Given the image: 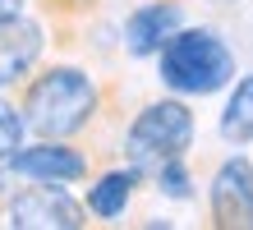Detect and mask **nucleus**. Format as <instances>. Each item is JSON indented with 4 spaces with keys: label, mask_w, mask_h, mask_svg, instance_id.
<instances>
[{
    "label": "nucleus",
    "mask_w": 253,
    "mask_h": 230,
    "mask_svg": "<svg viewBox=\"0 0 253 230\" xmlns=\"http://www.w3.org/2000/svg\"><path fill=\"white\" fill-rule=\"evenodd\" d=\"M5 217L14 230H83V226H92L87 217V203H79L65 184H55V180H23V184H14V193H9V207H5Z\"/></svg>",
    "instance_id": "4"
},
{
    "label": "nucleus",
    "mask_w": 253,
    "mask_h": 230,
    "mask_svg": "<svg viewBox=\"0 0 253 230\" xmlns=\"http://www.w3.org/2000/svg\"><path fill=\"white\" fill-rule=\"evenodd\" d=\"M9 171L19 180H55V184H79L92 180L101 166L92 161V152L74 138H33L19 147V157L9 161Z\"/></svg>",
    "instance_id": "5"
},
{
    "label": "nucleus",
    "mask_w": 253,
    "mask_h": 230,
    "mask_svg": "<svg viewBox=\"0 0 253 230\" xmlns=\"http://www.w3.org/2000/svg\"><path fill=\"white\" fill-rule=\"evenodd\" d=\"M193 134H198V120H193V106L170 92V97H157V101H143L133 120L125 125V143H120V157L129 166H138L152 184V175L161 171L166 161L175 157H189L193 147Z\"/></svg>",
    "instance_id": "3"
},
{
    "label": "nucleus",
    "mask_w": 253,
    "mask_h": 230,
    "mask_svg": "<svg viewBox=\"0 0 253 230\" xmlns=\"http://www.w3.org/2000/svg\"><path fill=\"white\" fill-rule=\"evenodd\" d=\"M207 226L216 230H253V161L230 152L207 184Z\"/></svg>",
    "instance_id": "6"
},
{
    "label": "nucleus",
    "mask_w": 253,
    "mask_h": 230,
    "mask_svg": "<svg viewBox=\"0 0 253 230\" xmlns=\"http://www.w3.org/2000/svg\"><path fill=\"white\" fill-rule=\"evenodd\" d=\"M28 143V125H23V111L9 92H0V166H9L19 157V147Z\"/></svg>",
    "instance_id": "12"
},
{
    "label": "nucleus",
    "mask_w": 253,
    "mask_h": 230,
    "mask_svg": "<svg viewBox=\"0 0 253 230\" xmlns=\"http://www.w3.org/2000/svg\"><path fill=\"white\" fill-rule=\"evenodd\" d=\"M19 14H23V0H0V23L19 19Z\"/></svg>",
    "instance_id": "15"
},
{
    "label": "nucleus",
    "mask_w": 253,
    "mask_h": 230,
    "mask_svg": "<svg viewBox=\"0 0 253 230\" xmlns=\"http://www.w3.org/2000/svg\"><path fill=\"white\" fill-rule=\"evenodd\" d=\"M46 19H19L0 23V92H14L33 79V69L42 65V55H46Z\"/></svg>",
    "instance_id": "7"
},
{
    "label": "nucleus",
    "mask_w": 253,
    "mask_h": 230,
    "mask_svg": "<svg viewBox=\"0 0 253 230\" xmlns=\"http://www.w3.org/2000/svg\"><path fill=\"white\" fill-rule=\"evenodd\" d=\"M120 88L101 83L97 74H87L83 65H37L33 79L23 88H14V101L23 111V125L33 138H74L83 143L101 120H111Z\"/></svg>",
    "instance_id": "1"
},
{
    "label": "nucleus",
    "mask_w": 253,
    "mask_h": 230,
    "mask_svg": "<svg viewBox=\"0 0 253 230\" xmlns=\"http://www.w3.org/2000/svg\"><path fill=\"white\" fill-rule=\"evenodd\" d=\"M143 184H147V175L138 171V166L120 161V166H106V171L92 175L83 203H87V212H92L97 221H115V217H125V207L133 203V193H138Z\"/></svg>",
    "instance_id": "9"
},
{
    "label": "nucleus",
    "mask_w": 253,
    "mask_h": 230,
    "mask_svg": "<svg viewBox=\"0 0 253 230\" xmlns=\"http://www.w3.org/2000/svg\"><path fill=\"white\" fill-rule=\"evenodd\" d=\"M207 5H240V0H207Z\"/></svg>",
    "instance_id": "16"
},
{
    "label": "nucleus",
    "mask_w": 253,
    "mask_h": 230,
    "mask_svg": "<svg viewBox=\"0 0 253 230\" xmlns=\"http://www.w3.org/2000/svg\"><path fill=\"white\" fill-rule=\"evenodd\" d=\"M152 184L166 198H180V203H189L193 198V175H189V157H175V161H166L161 171L152 175Z\"/></svg>",
    "instance_id": "13"
},
{
    "label": "nucleus",
    "mask_w": 253,
    "mask_h": 230,
    "mask_svg": "<svg viewBox=\"0 0 253 230\" xmlns=\"http://www.w3.org/2000/svg\"><path fill=\"white\" fill-rule=\"evenodd\" d=\"M14 180H19V175H14L9 166H0V212L9 207V193H14Z\"/></svg>",
    "instance_id": "14"
},
{
    "label": "nucleus",
    "mask_w": 253,
    "mask_h": 230,
    "mask_svg": "<svg viewBox=\"0 0 253 230\" xmlns=\"http://www.w3.org/2000/svg\"><path fill=\"white\" fill-rule=\"evenodd\" d=\"M221 138L230 147H249L253 143V74H240L230 83V97H226V111H221Z\"/></svg>",
    "instance_id": "11"
},
{
    "label": "nucleus",
    "mask_w": 253,
    "mask_h": 230,
    "mask_svg": "<svg viewBox=\"0 0 253 230\" xmlns=\"http://www.w3.org/2000/svg\"><path fill=\"white\" fill-rule=\"evenodd\" d=\"M101 5H106V0H37V14L46 19L55 46H74L79 33L101 14Z\"/></svg>",
    "instance_id": "10"
},
{
    "label": "nucleus",
    "mask_w": 253,
    "mask_h": 230,
    "mask_svg": "<svg viewBox=\"0 0 253 230\" xmlns=\"http://www.w3.org/2000/svg\"><path fill=\"white\" fill-rule=\"evenodd\" d=\"M175 28H184V0H143L125 19V51L133 60H157Z\"/></svg>",
    "instance_id": "8"
},
{
    "label": "nucleus",
    "mask_w": 253,
    "mask_h": 230,
    "mask_svg": "<svg viewBox=\"0 0 253 230\" xmlns=\"http://www.w3.org/2000/svg\"><path fill=\"white\" fill-rule=\"evenodd\" d=\"M157 74L180 97H212L235 83L240 65L216 28H175L170 42L157 51Z\"/></svg>",
    "instance_id": "2"
}]
</instances>
